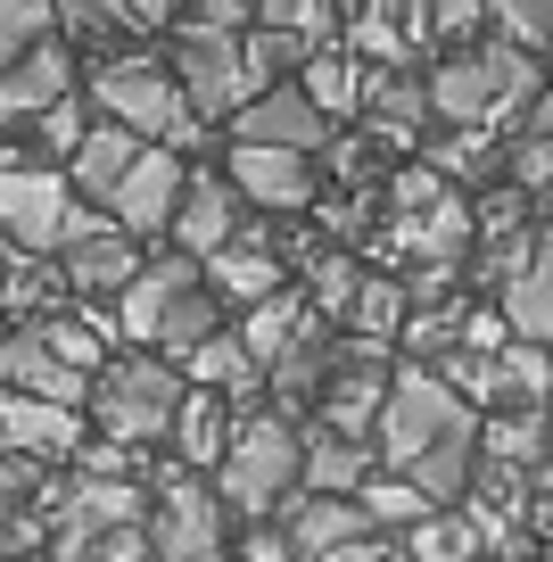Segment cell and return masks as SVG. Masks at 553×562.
Here are the masks:
<instances>
[{"instance_id":"obj_14","label":"cell","mask_w":553,"mask_h":562,"mask_svg":"<svg viewBox=\"0 0 553 562\" xmlns=\"http://www.w3.org/2000/svg\"><path fill=\"white\" fill-rule=\"evenodd\" d=\"M83 447V422L75 405H50V397H18V389H0V456H75Z\"/></svg>"},{"instance_id":"obj_44","label":"cell","mask_w":553,"mask_h":562,"mask_svg":"<svg viewBox=\"0 0 553 562\" xmlns=\"http://www.w3.org/2000/svg\"><path fill=\"white\" fill-rule=\"evenodd\" d=\"M42 140H50L58 158H67V166H75V149H83V140H91V133H83V116H75V108H67V100H58V108H50V116H42Z\"/></svg>"},{"instance_id":"obj_47","label":"cell","mask_w":553,"mask_h":562,"mask_svg":"<svg viewBox=\"0 0 553 562\" xmlns=\"http://www.w3.org/2000/svg\"><path fill=\"white\" fill-rule=\"evenodd\" d=\"M133 25H166V18H182V0H116Z\"/></svg>"},{"instance_id":"obj_23","label":"cell","mask_w":553,"mask_h":562,"mask_svg":"<svg viewBox=\"0 0 553 562\" xmlns=\"http://www.w3.org/2000/svg\"><path fill=\"white\" fill-rule=\"evenodd\" d=\"M207 290L224 306H264V299H281V257L248 232V240H232L224 257H207Z\"/></svg>"},{"instance_id":"obj_7","label":"cell","mask_w":553,"mask_h":562,"mask_svg":"<svg viewBox=\"0 0 553 562\" xmlns=\"http://www.w3.org/2000/svg\"><path fill=\"white\" fill-rule=\"evenodd\" d=\"M75 224V182L50 166H9L0 158V232L18 248H67Z\"/></svg>"},{"instance_id":"obj_26","label":"cell","mask_w":553,"mask_h":562,"mask_svg":"<svg viewBox=\"0 0 553 562\" xmlns=\"http://www.w3.org/2000/svg\"><path fill=\"white\" fill-rule=\"evenodd\" d=\"M363 480H372V456H363V439L306 430V496H363Z\"/></svg>"},{"instance_id":"obj_9","label":"cell","mask_w":553,"mask_h":562,"mask_svg":"<svg viewBox=\"0 0 553 562\" xmlns=\"http://www.w3.org/2000/svg\"><path fill=\"white\" fill-rule=\"evenodd\" d=\"M388 389H397V372L381 364V348H339V364H330V389H323V430H339V439H363V430H381L388 414Z\"/></svg>"},{"instance_id":"obj_17","label":"cell","mask_w":553,"mask_h":562,"mask_svg":"<svg viewBox=\"0 0 553 562\" xmlns=\"http://www.w3.org/2000/svg\"><path fill=\"white\" fill-rule=\"evenodd\" d=\"M140 273H149V265L133 257V232H116V224L67 240V281H75V290H91V299H124Z\"/></svg>"},{"instance_id":"obj_37","label":"cell","mask_w":553,"mask_h":562,"mask_svg":"<svg viewBox=\"0 0 553 562\" xmlns=\"http://www.w3.org/2000/svg\"><path fill=\"white\" fill-rule=\"evenodd\" d=\"M405 299H414V290H397V281H363V299L347 306V323H356L363 348H381L388 331H405V323H414V315H405Z\"/></svg>"},{"instance_id":"obj_51","label":"cell","mask_w":553,"mask_h":562,"mask_svg":"<svg viewBox=\"0 0 553 562\" xmlns=\"http://www.w3.org/2000/svg\"><path fill=\"white\" fill-rule=\"evenodd\" d=\"M381 562H397V554H381Z\"/></svg>"},{"instance_id":"obj_16","label":"cell","mask_w":553,"mask_h":562,"mask_svg":"<svg viewBox=\"0 0 553 562\" xmlns=\"http://www.w3.org/2000/svg\"><path fill=\"white\" fill-rule=\"evenodd\" d=\"M173 240H182V257H199V265L240 240V191H232V175H191L182 215H173Z\"/></svg>"},{"instance_id":"obj_5","label":"cell","mask_w":553,"mask_h":562,"mask_svg":"<svg viewBox=\"0 0 553 562\" xmlns=\"http://www.w3.org/2000/svg\"><path fill=\"white\" fill-rule=\"evenodd\" d=\"M182 372L157 364V356H124V364L100 372V389H91V414H100V430L116 447H149L173 430V414H182Z\"/></svg>"},{"instance_id":"obj_34","label":"cell","mask_w":553,"mask_h":562,"mask_svg":"<svg viewBox=\"0 0 553 562\" xmlns=\"http://www.w3.org/2000/svg\"><path fill=\"white\" fill-rule=\"evenodd\" d=\"M356 505H363V521H372V529H397V521H414V529H421V521H430V496H421L405 472H372Z\"/></svg>"},{"instance_id":"obj_41","label":"cell","mask_w":553,"mask_h":562,"mask_svg":"<svg viewBox=\"0 0 553 562\" xmlns=\"http://www.w3.org/2000/svg\"><path fill=\"white\" fill-rule=\"evenodd\" d=\"M314 299L347 315V306L363 299V273H356V257H339V248H330V257H314Z\"/></svg>"},{"instance_id":"obj_43","label":"cell","mask_w":553,"mask_h":562,"mask_svg":"<svg viewBox=\"0 0 553 562\" xmlns=\"http://www.w3.org/2000/svg\"><path fill=\"white\" fill-rule=\"evenodd\" d=\"M42 331H50V348L67 356L75 372H91V364L108 356V348H100V331H83V323H42Z\"/></svg>"},{"instance_id":"obj_22","label":"cell","mask_w":553,"mask_h":562,"mask_svg":"<svg viewBox=\"0 0 553 562\" xmlns=\"http://www.w3.org/2000/svg\"><path fill=\"white\" fill-rule=\"evenodd\" d=\"M290 538H297L306 562H323V554H339V546L372 538V521H363L356 496H290Z\"/></svg>"},{"instance_id":"obj_8","label":"cell","mask_w":553,"mask_h":562,"mask_svg":"<svg viewBox=\"0 0 553 562\" xmlns=\"http://www.w3.org/2000/svg\"><path fill=\"white\" fill-rule=\"evenodd\" d=\"M149 538H157V562H224V496L207 480L173 472L149 513Z\"/></svg>"},{"instance_id":"obj_18","label":"cell","mask_w":553,"mask_h":562,"mask_svg":"<svg viewBox=\"0 0 553 562\" xmlns=\"http://www.w3.org/2000/svg\"><path fill=\"white\" fill-rule=\"evenodd\" d=\"M504 323H512V339H537V348H553V232H537L529 265H520L512 281H504Z\"/></svg>"},{"instance_id":"obj_55","label":"cell","mask_w":553,"mask_h":562,"mask_svg":"<svg viewBox=\"0 0 553 562\" xmlns=\"http://www.w3.org/2000/svg\"><path fill=\"white\" fill-rule=\"evenodd\" d=\"M149 562H157V554H149Z\"/></svg>"},{"instance_id":"obj_28","label":"cell","mask_w":553,"mask_h":562,"mask_svg":"<svg viewBox=\"0 0 553 562\" xmlns=\"http://www.w3.org/2000/svg\"><path fill=\"white\" fill-rule=\"evenodd\" d=\"M297 83H306V100L323 108V116H356V108L372 100V75L356 67V50H314Z\"/></svg>"},{"instance_id":"obj_32","label":"cell","mask_w":553,"mask_h":562,"mask_svg":"<svg viewBox=\"0 0 553 562\" xmlns=\"http://www.w3.org/2000/svg\"><path fill=\"white\" fill-rule=\"evenodd\" d=\"M215 331H224V306H215V290H191V299H173V315L157 323V348H166V356H182V364H191V356L207 348Z\"/></svg>"},{"instance_id":"obj_45","label":"cell","mask_w":553,"mask_h":562,"mask_svg":"<svg viewBox=\"0 0 553 562\" xmlns=\"http://www.w3.org/2000/svg\"><path fill=\"white\" fill-rule=\"evenodd\" d=\"M248 9H264V0H199V25H207V34H240Z\"/></svg>"},{"instance_id":"obj_20","label":"cell","mask_w":553,"mask_h":562,"mask_svg":"<svg viewBox=\"0 0 553 562\" xmlns=\"http://www.w3.org/2000/svg\"><path fill=\"white\" fill-rule=\"evenodd\" d=\"M232 439H240L232 397H215V389H191V397H182V414H173V447H182V463H191V472H224Z\"/></svg>"},{"instance_id":"obj_48","label":"cell","mask_w":553,"mask_h":562,"mask_svg":"<svg viewBox=\"0 0 553 562\" xmlns=\"http://www.w3.org/2000/svg\"><path fill=\"white\" fill-rule=\"evenodd\" d=\"M381 554H388L381 538H356V546H339V554H323V562H381Z\"/></svg>"},{"instance_id":"obj_30","label":"cell","mask_w":553,"mask_h":562,"mask_svg":"<svg viewBox=\"0 0 553 562\" xmlns=\"http://www.w3.org/2000/svg\"><path fill=\"white\" fill-rule=\"evenodd\" d=\"M191 381L199 389H215V397H257V381H264V364L240 348V331H215L207 348L191 356Z\"/></svg>"},{"instance_id":"obj_10","label":"cell","mask_w":553,"mask_h":562,"mask_svg":"<svg viewBox=\"0 0 553 562\" xmlns=\"http://www.w3.org/2000/svg\"><path fill=\"white\" fill-rule=\"evenodd\" d=\"M232 140H257V149H297V158H314L330 140V116L306 100V83H273L257 91V100L232 116Z\"/></svg>"},{"instance_id":"obj_12","label":"cell","mask_w":553,"mask_h":562,"mask_svg":"<svg viewBox=\"0 0 553 562\" xmlns=\"http://www.w3.org/2000/svg\"><path fill=\"white\" fill-rule=\"evenodd\" d=\"M182 191H191V175L173 166V149H140V166L124 175V191L108 199V215H116V232H173Z\"/></svg>"},{"instance_id":"obj_13","label":"cell","mask_w":553,"mask_h":562,"mask_svg":"<svg viewBox=\"0 0 553 562\" xmlns=\"http://www.w3.org/2000/svg\"><path fill=\"white\" fill-rule=\"evenodd\" d=\"M0 389H18V397H50V405H83L91 381L50 348V331H9L0 339Z\"/></svg>"},{"instance_id":"obj_40","label":"cell","mask_w":553,"mask_h":562,"mask_svg":"<svg viewBox=\"0 0 553 562\" xmlns=\"http://www.w3.org/2000/svg\"><path fill=\"white\" fill-rule=\"evenodd\" d=\"M512 182H520L529 199H553V140H545V133H520V140H512Z\"/></svg>"},{"instance_id":"obj_27","label":"cell","mask_w":553,"mask_h":562,"mask_svg":"<svg viewBox=\"0 0 553 562\" xmlns=\"http://www.w3.org/2000/svg\"><path fill=\"white\" fill-rule=\"evenodd\" d=\"M363 116H372V133H381V140H414L421 116H438V108H430V83H421V75H372Z\"/></svg>"},{"instance_id":"obj_25","label":"cell","mask_w":553,"mask_h":562,"mask_svg":"<svg viewBox=\"0 0 553 562\" xmlns=\"http://www.w3.org/2000/svg\"><path fill=\"white\" fill-rule=\"evenodd\" d=\"M133 166H140V133H124V124H100V133L75 149L67 182H75V191H91V199H116Z\"/></svg>"},{"instance_id":"obj_53","label":"cell","mask_w":553,"mask_h":562,"mask_svg":"<svg viewBox=\"0 0 553 562\" xmlns=\"http://www.w3.org/2000/svg\"><path fill=\"white\" fill-rule=\"evenodd\" d=\"M0 339H9V331H0Z\"/></svg>"},{"instance_id":"obj_50","label":"cell","mask_w":553,"mask_h":562,"mask_svg":"<svg viewBox=\"0 0 553 562\" xmlns=\"http://www.w3.org/2000/svg\"><path fill=\"white\" fill-rule=\"evenodd\" d=\"M529 488H537V496H553V447H545V463L529 472Z\"/></svg>"},{"instance_id":"obj_1","label":"cell","mask_w":553,"mask_h":562,"mask_svg":"<svg viewBox=\"0 0 553 562\" xmlns=\"http://www.w3.org/2000/svg\"><path fill=\"white\" fill-rule=\"evenodd\" d=\"M381 463L405 472L430 505H463L479 480V422L430 364H405L381 414Z\"/></svg>"},{"instance_id":"obj_46","label":"cell","mask_w":553,"mask_h":562,"mask_svg":"<svg viewBox=\"0 0 553 562\" xmlns=\"http://www.w3.org/2000/svg\"><path fill=\"white\" fill-rule=\"evenodd\" d=\"M248 562H306V554H297V538H281V529H264V538H248Z\"/></svg>"},{"instance_id":"obj_31","label":"cell","mask_w":553,"mask_h":562,"mask_svg":"<svg viewBox=\"0 0 553 562\" xmlns=\"http://www.w3.org/2000/svg\"><path fill=\"white\" fill-rule=\"evenodd\" d=\"M487 546L479 513H430V521L414 529V546H405V562H471Z\"/></svg>"},{"instance_id":"obj_39","label":"cell","mask_w":553,"mask_h":562,"mask_svg":"<svg viewBox=\"0 0 553 562\" xmlns=\"http://www.w3.org/2000/svg\"><path fill=\"white\" fill-rule=\"evenodd\" d=\"M504 25V42H520V50H553V0H487Z\"/></svg>"},{"instance_id":"obj_49","label":"cell","mask_w":553,"mask_h":562,"mask_svg":"<svg viewBox=\"0 0 553 562\" xmlns=\"http://www.w3.org/2000/svg\"><path fill=\"white\" fill-rule=\"evenodd\" d=\"M529 133H545V140H553V91H537V108H529Z\"/></svg>"},{"instance_id":"obj_36","label":"cell","mask_w":553,"mask_h":562,"mask_svg":"<svg viewBox=\"0 0 553 562\" xmlns=\"http://www.w3.org/2000/svg\"><path fill=\"white\" fill-rule=\"evenodd\" d=\"M463 323L471 315H454V306H421V315L405 323V356H414V364H454V356H463Z\"/></svg>"},{"instance_id":"obj_38","label":"cell","mask_w":553,"mask_h":562,"mask_svg":"<svg viewBox=\"0 0 553 562\" xmlns=\"http://www.w3.org/2000/svg\"><path fill=\"white\" fill-rule=\"evenodd\" d=\"M306 58H314V42H297V34H273V25L248 34V75H257V83H273V75H306Z\"/></svg>"},{"instance_id":"obj_4","label":"cell","mask_w":553,"mask_h":562,"mask_svg":"<svg viewBox=\"0 0 553 562\" xmlns=\"http://www.w3.org/2000/svg\"><path fill=\"white\" fill-rule=\"evenodd\" d=\"M91 100H100L108 124H124V133H157L166 149H191L199 133V108L182 100V83H173L166 67H149V58H108L100 75H91Z\"/></svg>"},{"instance_id":"obj_42","label":"cell","mask_w":553,"mask_h":562,"mask_svg":"<svg viewBox=\"0 0 553 562\" xmlns=\"http://www.w3.org/2000/svg\"><path fill=\"white\" fill-rule=\"evenodd\" d=\"M257 18H264V25H273V34H297V42H323V25H330V9H323V0H264Z\"/></svg>"},{"instance_id":"obj_15","label":"cell","mask_w":553,"mask_h":562,"mask_svg":"<svg viewBox=\"0 0 553 562\" xmlns=\"http://www.w3.org/2000/svg\"><path fill=\"white\" fill-rule=\"evenodd\" d=\"M191 290H207V265H199V257H157L149 273H140L133 290L116 299V331L149 348V339H157V323L173 315V299H191Z\"/></svg>"},{"instance_id":"obj_3","label":"cell","mask_w":553,"mask_h":562,"mask_svg":"<svg viewBox=\"0 0 553 562\" xmlns=\"http://www.w3.org/2000/svg\"><path fill=\"white\" fill-rule=\"evenodd\" d=\"M520 100L537 108V67H529V50H520V42L463 50V58H447V67L430 75V108H438L447 124H463V133H479L496 108H520Z\"/></svg>"},{"instance_id":"obj_11","label":"cell","mask_w":553,"mask_h":562,"mask_svg":"<svg viewBox=\"0 0 553 562\" xmlns=\"http://www.w3.org/2000/svg\"><path fill=\"white\" fill-rule=\"evenodd\" d=\"M232 191L257 199V207L273 215H297L314 207V158H297V149H257V140H232Z\"/></svg>"},{"instance_id":"obj_2","label":"cell","mask_w":553,"mask_h":562,"mask_svg":"<svg viewBox=\"0 0 553 562\" xmlns=\"http://www.w3.org/2000/svg\"><path fill=\"white\" fill-rule=\"evenodd\" d=\"M306 488V439L290 430V414H248L240 439H232L224 472H215V496H224V513H273L290 505V496Z\"/></svg>"},{"instance_id":"obj_21","label":"cell","mask_w":553,"mask_h":562,"mask_svg":"<svg viewBox=\"0 0 553 562\" xmlns=\"http://www.w3.org/2000/svg\"><path fill=\"white\" fill-rule=\"evenodd\" d=\"M58 513H75V521H91V529H149V496H140L133 472H83L58 496Z\"/></svg>"},{"instance_id":"obj_6","label":"cell","mask_w":553,"mask_h":562,"mask_svg":"<svg viewBox=\"0 0 553 562\" xmlns=\"http://www.w3.org/2000/svg\"><path fill=\"white\" fill-rule=\"evenodd\" d=\"M173 83H182V100L199 108V116H240L248 100H257V75H248V34H207V25H191V34L173 42Z\"/></svg>"},{"instance_id":"obj_33","label":"cell","mask_w":553,"mask_h":562,"mask_svg":"<svg viewBox=\"0 0 553 562\" xmlns=\"http://www.w3.org/2000/svg\"><path fill=\"white\" fill-rule=\"evenodd\" d=\"M463 240H471L463 199H447V207H430V215H405V248H421V265H447V273H454Z\"/></svg>"},{"instance_id":"obj_35","label":"cell","mask_w":553,"mask_h":562,"mask_svg":"<svg viewBox=\"0 0 553 562\" xmlns=\"http://www.w3.org/2000/svg\"><path fill=\"white\" fill-rule=\"evenodd\" d=\"M50 25H58V0H0V75L34 58L50 42Z\"/></svg>"},{"instance_id":"obj_54","label":"cell","mask_w":553,"mask_h":562,"mask_svg":"<svg viewBox=\"0 0 553 562\" xmlns=\"http://www.w3.org/2000/svg\"><path fill=\"white\" fill-rule=\"evenodd\" d=\"M0 562H9V554H0Z\"/></svg>"},{"instance_id":"obj_19","label":"cell","mask_w":553,"mask_h":562,"mask_svg":"<svg viewBox=\"0 0 553 562\" xmlns=\"http://www.w3.org/2000/svg\"><path fill=\"white\" fill-rule=\"evenodd\" d=\"M67 83H75V67H67V50L58 42H42L34 58H18V67L0 75V124H25V116H50L58 100H67Z\"/></svg>"},{"instance_id":"obj_52","label":"cell","mask_w":553,"mask_h":562,"mask_svg":"<svg viewBox=\"0 0 553 562\" xmlns=\"http://www.w3.org/2000/svg\"><path fill=\"white\" fill-rule=\"evenodd\" d=\"M25 562H42V554H25Z\"/></svg>"},{"instance_id":"obj_24","label":"cell","mask_w":553,"mask_h":562,"mask_svg":"<svg viewBox=\"0 0 553 562\" xmlns=\"http://www.w3.org/2000/svg\"><path fill=\"white\" fill-rule=\"evenodd\" d=\"M553 447V405H512V414H487L479 430V456L504 463V472H537Z\"/></svg>"},{"instance_id":"obj_29","label":"cell","mask_w":553,"mask_h":562,"mask_svg":"<svg viewBox=\"0 0 553 562\" xmlns=\"http://www.w3.org/2000/svg\"><path fill=\"white\" fill-rule=\"evenodd\" d=\"M306 331H314V323H306V306H297L290 290H281V299L248 306V323H240V348L257 356V364H281V356H290V348H297Z\"/></svg>"}]
</instances>
